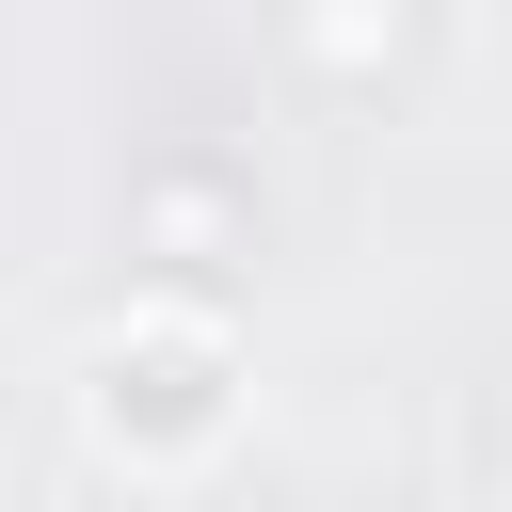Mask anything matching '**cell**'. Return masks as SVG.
Returning a JSON list of instances; mask_svg holds the SVG:
<instances>
[{
    "mask_svg": "<svg viewBox=\"0 0 512 512\" xmlns=\"http://www.w3.org/2000/svg\"><path fill=\"white\" fill-rule=\"evenodd\" d=\"M288 48H304V64H336V80H400V64H432L448 32H432V16H304Z\"/></svg>",
    "mask_w": 512,
    "mask_h": 512,
    "instance_id": "3",
    "label": "cell"
},
{
    "mask_svg": "<svg viewBox=\"0 0 512 512\" xmlns=\"http://www.w3.org/2000/svg\"><path fill=\"white\" fill-rule=\"evenodd\" d=\"M256 240H272L256 160H224V144H160V160H128V256H144V288L224 304V272H256Z\"/></svg>",
    "mask_w": 512,
    "mask_h": 512,
    "instance_id": "2",
    "label": "cell"
},
{
    "mask_svg": "<svg viewBox=\"0 0 512 512\" xmlns=\"http://www.w3.org/2000/svg\"><path fill=\"white\" fill-rule=\"evenodd\" d=\"M64 432H80V464H112L128 496H192L208 464H240V432H256V336H240V304L128 288L112 320H80V352H64Z\"/></svg>",
    "mask_w": 512,
    "mask_h": 512,
    "instance_id": "1",
    "label": "cell"
}]
</instances>
